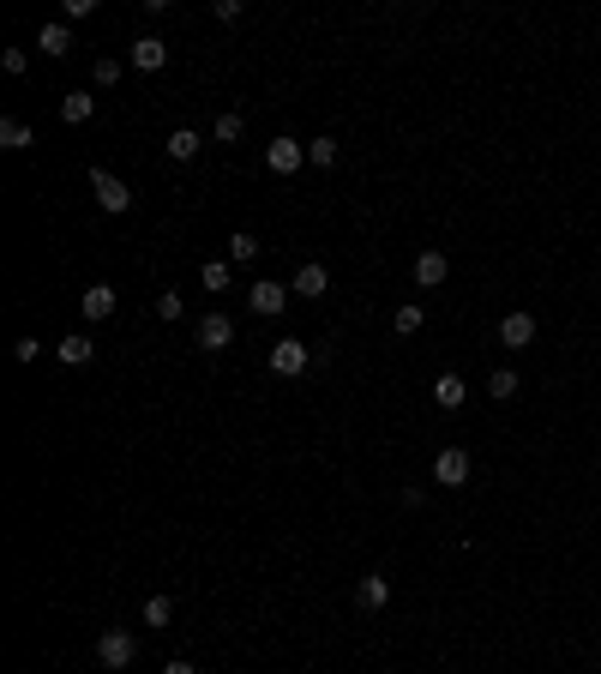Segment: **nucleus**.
Listing matches in <instances>:
<instances>
[{
  "instance_id": "1",
  "label": "nucleus",
  "mask_w": 601,
  "mask_h": 674,
  "mask_svg": "<svg viewBox=\"0 0 601 674\" xmlns=\"http://www.w3.org/2000/svg\"><path fill=\"white\" fill-rule=\"evenodd\" d=\"M90 193H97V205L102 211H132V187L121 181V175H109V169H90Z\"/></svg>"
},
{
  "instance_id": "2",
  "label": "nucleus",
  "mask_w": 601,
  "mask_h": 674,
  "mask_svg": "<svg viewBox=\"0 0 601 674\" xmlns=\"http://www.w3.org/2000/svg\"><path fill=\"white\" fill-rule=\"evenodd\" d=\"M132 657H139V638H132V632H102V638H97V662H102V669H127V662Z\"/></svg>"
},
{
  "instance_id": "3",
  "label": "nucleus",
  "mask_w": 601,
  "mask_h": 674,
  "mask_svg": "<svg viewBox=\"0 0 601 674\" xmlns=\"http://www.w3.org/2000/svg\"><path fill=\"white\" fill-rule=\"evenodd\" d=\"M433 482H439V488H463V482H469V452H463V445H445L439 458H433Z\"/></svg>"
},
{
  "instance_id": "4",
  "label": "nucleus",
  "mask_w": 601,
  "mask_h": 674,
  "mask_svg": "<svg viewBox=\"0 0 601 674\" xmlns=\"http://www.w3.org/2000/svg\"><path fill=\"white\" fill-rule=\"evenodd\" d=\"M300 163H307V144H300V139H283V133H277V139L265 144V169H271V175H295Z\"/></svg>"
},
{
  "instance_id": "5",
  "label": "nucleus",
  "mask_w": 601,
  "mask_h": 674,
  "mask_svg": "<svg viewBox=\"0 0 601 674\" xmlns=\"http://www.w3.org/2000/svg\"><path fill=\"white\" fill-rule=\"evenodd\" d=\"M289 295H295V289L271 284V277H258V284L247 289V307H253V314H265V319H271V314H283V307H289Z\"/></svg>"
},
{
  "instance_id": "6",
  "label": "nucleus",
  "mask_w": 601,
  "mask_h": 674,
  "mask_svg": "<svg viewBox=\"0 0 601 674\" xmlns=\"http://www.w3.org/2000/svg\"><path fill=\"white\" fill-rule=\"evenodd\" d=\"M307 344L300 337H277V349H271V373H283V380H295V373H307Z\"/></svg>"
},
{
  "instance_id": "7",
  "label": "nucleus",
  "mask_w": 601,
  "mask_h": 674,
  "mask_svg": "<svg viewBox=\"0 0 601 674\" xmlns=\"http://www.w3.org/2000/svg\"><path fill=\"white\" fill-rule=\"evenodd\" d=\"M229 344H235V319L229 314H205L199 319V349L216 356V349H229Z\"/></svg>"
},
{
  "instance_id": "8",
  "label": "nucleus",
  "mask_w": 601,
  "mask_h": 674,
  "mask_svg": "<svg viewBox=\"0 0 601 674\" xmlns=\"http://www.w3.org/2000/svg\"><path fill=\"white\" fill-rule=\"evenodd\" d=\"M289 289H295V295H307V302H325V289H331V272H325V265H319V259H307V265H300V272H295V284H289Z\"/></svg>"
},
{
  "instance_id": "9",
  "label": "nucleus",
  "mask_w": 601,
  "mask_h": 674,
  "mask_svg": "<svg viewBox=\"0 0 601 674\" xmlns=\"http://www.w3.org/2000/svg\"><path fill=\"white\" fill-rule=\"evenodd\" d=\"M500 344L505 349H530L535 344V314H505L500 319Z\"/></svg>"
},
{
  "instance_id": "10",
  "label": "nucleus",
  "mask_w": 601,
  "mask_h": 674,
  "mask_svg": "<svg viewBox=\"0 0 601 674\" xmlns=\"http://www.w3.org/2000/svg\"><path fill=\"white\" fill-rule=\"evenodd\" d=\"M115 302H121V295H115V284H90V289H85V319H90V326L115 319Z\"/></svg>"
},
{
  "instance_id": "11",
  "label": "nucleus",
  "mask_w": 601,
  "mask_h": 674,
  "mask_svg": "<svg viewBox=\"0 0 601 674\" xmlns=\"http://www.w3.org/2000/svg\"><path fill=\"white\" fill-rule=\"evenodd\" d=\"M132 67H139V72H163V67H169V43H163V37H139V43H132Z\"/></svg>"
},
{
  "instance_id": "12",
  "label": "nucleus",
  "mask_w": 601,
  "mask_h": 674,
  "mask_svg": "<svg viewBox=\"0 0 601 674\" xmlns=\"http://www.w3.org/2000/svg\"><path fill=\"white\" fill-rule=\"evenodd\" d=\"M463 398H469V380H463V373H439V380H433V403H439V410H458Z\"/></svg>"
},
{
  "instance_id": "13",
  "label": "nucleus",
  "mask_w": 601,
  "mask_h": 674,
  "mask_svg": "<svg viewBox=\"0 0 601 674\" xmlns=\"http://www.w3.org/2000/svg\"><path fill=\"white\" fill-rule=\"evenodd\" d=\"M445 277H451V259L445 253H421L416 259V289H439Z\"/></svg>"
},
{
  "instance_id": "14",
  "label": "nucleus",
  "mask_w": 601,
  "mask_h": 674,
  "mask_svg": "<svg viewBox=\"0 0 601 674\" xmlns=\"http://www.w3.org/2000/svg\"><path fill=\"white\" fill-rule=\"evenodd\" d=\"M355 603L367 608V615H379V608L391 603V584H385V578H379V572H367V578H361V584H355Z\"/></svg>"
},
{
  "instance_id": "15",
  "label": "nucleus",
  "mask_w": 601,
  "mask_h": 674,
  "mask_svg": "<svg viewBox=\"0 0 601 674\" xmlns=\"http://www.w3.org/2000/svg\"><path fill=\"white\" fill-rule=\"evenodd\" d=\"M90 115H97V97H85V91H67V97H60V121H67V127H85Z\"/></svg>"
},
{
  "instance_id": "16",
  "label": "nucleus",
  "mask_w": 601,
  "mask_h": 674,
  "mask_svg": "<svg viewBox=\"0 0 601 674\" xmlns=\"http://www.w3.org/2000/svg\"><path fill=\"white\" fill-rule=\"evenodd\" d=\"M30 144H37V133H30L18 115H6V121H0V151H30Z\"/></svg>"
},
{
  "instance_id": "17",
  "label": "nucleus",
  "mask_w": 601,
  "mask_h": 674,
  "mask_svg": "<svg viewBox=\"0 0 601 674\" xmlns=\"http://www.w3.org/2000/svg\"><path fill=\"white\" fill-rule=\"evenodd\" d=\"M37 48H43V55H72V30L67 25H43V30H37Z\"/></svg>"
},
{
  "instance_id": "18",
  "label": "nucleus",
  "mask_w": 601,
  "mask_h": 674,
  "mask_svg": "<svg viewBox=\"0 0 601 674\" xmlns=\"http://www.w3.org/2000/svg\"><path fill=\"white\" fill-rule=\"evenodd\" d=\"M199 144H205L199 133H186V127H181V133H169V144H163V151H169L174 163H193V157H199Z\"/></svg>"
},
{
  "instance_id": "19",
  "label": "nucleus",
  "mask_w": 601,
  "mask_h": 674,
  "mask_svg": "<svg viewBox=\"0 0 601 674\" xmlns=\"http://www.w3.org/2000/svg\"><path fill=\"white\" fill-rule=\"evenodd\" d=\"M90 356H97V344H90V337H60V361H67V368H85Z\"/></svg>"
},
{
  "instance_id": "20",
  "label": "nucleus",
  "mask_w": 601,
  "mask_h": 674,
  "mask_svg": "<svg viewBox=\"0 0 601 674\" xmlns=\"http://www.w3.org/2000/svg\"><path fill=\"white\" fill-rule=\"evenodd\" d=\"M487 398L511 403V398H517V373H511V368H493V373H487Z\"/></svg>"
},
{
  "instance_id": "21",
  "label": "nucleus",
  "mask_w": 601,
  "mask_h": 674,
  "mask_svg": "<svg viewBox=\"0 0 601 674\" xmlns=\"http://www.w3.org/2000/svg\"><path fill=\"white\" fill-rule=\"evenodd\" d=\"M307 163H313V169H331V163H337V139H325V133L307 139Z\"/></svg>"
},
{
  "instance_id": "22",
  "label": "nucleus",
  "mask_w": 601,
  "mask_h": 674,
  "mask_svg": "<svg viewBox=\"0 0 601 674\" xmlns=\"http://www.w3.org/2000/svg\"><path fill=\"white\" fill-rule=\"evenodd\" d=\"M211 139H216V144H235V139H241V115H235V109H223V115H216V127H211Z\"/></svg>"
},
{
  "instance_id": "23",
  "label": "nucleus",
  "mask_w": 601,
  "mask_h": 674,
  "mask_svg": "<svg viewBox=\"0 0 601 674\" xmlns=\"http://www.w3.org/2000/svg\"><path fill=\"white\" fill-rule=\"evenodd\" d=\"M169 620H174L169 596H151V603H144V626H169Z\"/></svg>"
},
{
  "instance_id": "24",
  "label": "nucleus",
  "mask_w": 601,
  "mask_h": 674,
  "mask_svg": "<svg viewBox=\"0 0 601 674\" xmlns=\"http://www.w3.org/2000/svg\"><path fill=\"white\" fill-rule=\"evenodd\" d=\"M229 259H235V265H253V259H258V241H253V235H229Z\"/></svg>"
},
{
  "instance_id": "25",
  "label": "nucleus",
  "mask_w": 601,
  "mask_h": 674,
  "mask_svg": "<svg viewBox=\"0 0 601 674\" xmlns=\"http://www.w3.org/2000/svg\"><path fill=\"white\" fill-rule=\"evenodd\" d=\"M199 284H205V289H229V265H223V259H211V265L199 272Z\"/></svg>"
},
{
  "instance_id": "26",
  "label": "nucleus",
  "mask_w": 601,
  "mask_h": 674,
  "mask_svg": "<svg viewBox=\"0 0 601 674\" xmlns=\"http://www.w3.org/2000/svg\"><path fill=\"white\" fill-rule=\"evenodd\" d=\"M186 307H181V289H163L157 295V319H181Z\"/></svg>"
},
{
  "instance_id": "27",
  "label": "nucleus",
  "mask_w": 601,
  "mask_h": 674,
  "mask_svg": "<svg viewBox=\"0 0 601 674\" xmlns=\"http://www.w3.org/2000/svg\"><path fill=\"white\" fill-rule=\"evenodd\" d=\"M97 85H102V91L121 85V60H115V55H102V60H97Z\"/></svg>"
},
{
  "instance_id": "28",
  "label": "nucleus",
  "mask_w": 601,
  "mask_h": 674,
  "mask_svg": "<svg viewBox=\"0 0 601 674\" xmlns=\"http://www.w3.org/2000/svg\"><path fill=\"white\" fill-rule=\"evenodd\" d=\"M391 326H397L403 337H409V331H421V307H416V302H409V307H397V319H391Z\"/></svg>"
},
{
  "instance_id": "29",
  "label": "nucleus",
  "mask_w": 601,
  "mask_h": 674,
  "mask_svg": "<svg viewBox=\"0 0 601 674\" xmlns=\"http://www.w3.org/2000/svg\"><path fill=\"white\" fill-rule=\"evenodd\" d=\"M13 356H18V361H37V356H43V344H37V337H18Z\"/></svg>"
},
{
  "instance_id": "30",
  "label": "nucleus",
  "mask_w": 601,
  "mask_h": 674,
  "mask_svg": "<svg viewBox=\"0 0 601 674\" xmlns=\"http://www.w3.org/2000/svg\"><path fill=\"white\" fill-rule=\"evenodd\" d=\"M211 13H216V18H223V25H235V18H241V0H216Z\"/></svg>"
},
{
  "instance_id": "31",
  "label": "nucleus",
  "mask_w": 601,
  "mask_h": 674,
  "mask_svg": "<svg viewBox=\"0 0 601 674\" xmlns=\"http://www.w3.org/2000/svg\"><path fill=\"white\" fill-rule=\"evenodd\" d=\"M163 674H199V669H193V662H186V657H174V662H169V669H163Z\"/></svg>"
}]
</instances>
